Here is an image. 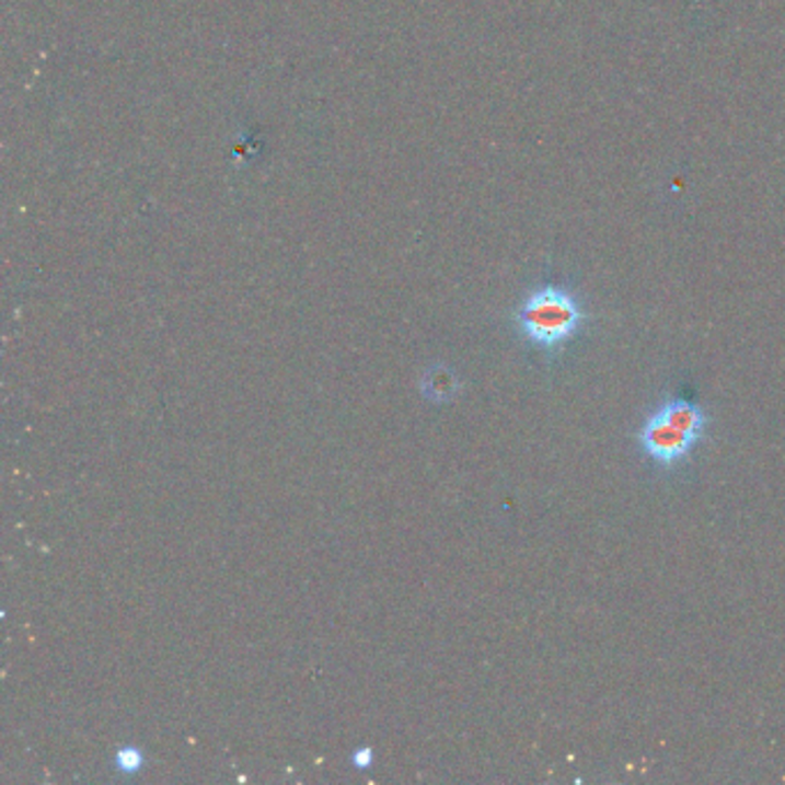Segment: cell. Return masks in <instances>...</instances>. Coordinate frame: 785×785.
<instances>
[{"instance_id": "2", "label": "cell", "mask_w": 785, "mask_h": 785, "mask_svg": "<svg viewBox=\"0 0 785 785\" xmlns=\"http://www.w3.org/2000/svg\"><path fill=\"white\" fill-rule=\"evenodd\" d=\"M709 417L691 399H666L649 413L636 434L640 452L661 467H676L689 459L705 434Z\"/></svg>"}, {"instance_id": "3", "label": "cell", "mask_w": 785, "mask_h": 785, "mask_svg": "<svg viewBox=\"0 0 785 785\" xmlns=\"http://www.w3.org/2000/svg\"><path fill=\"white\" fill-rule=\"evenodd\" d=\"M424 388H426V394L434 396V401H447L457 394L459 380L450 369L436 367L429 376H426Z\"/></svg>"}, {"instance_id": "5", "label": "cell", "mask_w": 785, "mask_h": 785, "mask_svg": "<svg viewBox=\"0 0 785 785\" xmlns=\"http://www.w3.org/2000/svg\"><path fill=\"white\" fill-rule=\"evenodd\" d=\"M353 762H355V767H357V770H367V767H371V762H373V751H371V749H367V747L357 749V751L353 753Z\"/></svg>"}, {"instance_id": "4", "label": "cell", "mask_w": 785, "mask_h": 785, "mask_svg": "<svg viewBox=\"0 0 785 785\" xmlns=\"http://www.w3.org/2000/svg\"><path fill=\"white\" fill-rule=\"evenodd\" d=\"M116 765H118V770L123 774L139 772L141 765H143V753L139 749H134V747H123L116 753Z\"/></svg>"}, {"instance_id": "1", "label": "cell", "mask_w": 785, "mask_h": 785, "mask_svg": "<svg viewBox=\"0 0 785 785\" xmlns=\"http://www.w3.org/2000/svg\"><path fill=\"white\" fill-rule=\"evenodd\" d=\"M513 321L530 346L555 355L576 339L582 325L588 323V311L572 288L542 284L521 300Z\"/></svg>"}]
</instances>
